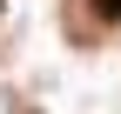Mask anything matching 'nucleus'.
I'll return each instance as SVG.
<instances>
[{
  "instance_id": "f257e3e1",
  "label": "nucleus",
  "mask_w": 121,
  "mask_h": 114,
  "mask_svg": "<svg viewBox=\"0 0 121 114\" xmlns=\"http://www.w3.org/2000/svg\"><path fill=\"white\" fill-rule=\"evenodd\" d=\"M94 7H101V13H108V20H121V0H94Z\"/></svg>"
}]
</instances>
